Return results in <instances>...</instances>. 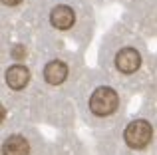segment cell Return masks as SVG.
Instances as JSON below:
<instances>
[{
	"instance_id": "6da1fadb",
	"label": "cell",
	"mask_w": 157,
	"mask_h": 155,
	"mask_svg": "<svg viewBox=\"0 0 157 155\" xmlns=\"http://www.w3.org/2000/svg\"><path fill=\"white\" fill-rule=\"evenodd\" d=\"M117 108V93L111 88H98L90 97V109L94 115H109Z\"/></svg>"
},
{
	"instance_id": "7a4b0ae2",
	"label": "cell",
	"mask_w": 157,
	"mask_h": 155,
	"mask_svg": "<svg viewBox=\"0 0 157 155\" xmlns=\"http://www.w3.org/2000/svg\"><path fill=\"white\" fill-rule=\"evenodd\" d=\"M151 135H153L151 125L147 123L145 119H135V121H131V123L125 127V131H123L125 143L129 145L131 149H141V147H145V145L151 141Z\"/></svg>"
},
{
	"instance_id": "3957f363",
	"label": "cell",
	"mask_w": 157,
	"mask_h": 155,
	"mask_svg": "<svg viewBox=\"0 0 157 155\" xmlns=\"http://www.w3.org/2000/svg\"><path fill=\"white\" fill-rule=\"evenodd\" d=\"M139 64H141V58H139V54L135 50H131V48H123V50L115 56V66H117V70L123 72V74L135 72L139 68Z\"/></svg>"
},
{
	"instance_id": "277c9868",
	"label": "cell",
	"mask_w": 157,
	"mask_h": 155,
	"mask_svg": "<svg viewBox=\"0 0 157 155\" xmlns=\"http://www.w3.org/2000/svg\"><path fill=\"white\" fill-rule=\"evenodd\" d=\"M74 18H76V16H74V10L70 6H56L50 14L52 26L58 28V30H68V28H72Z\"/></svg>"
},
{
	"instance_id": "5b68a950",
	"label": "cell",
	"mask_w": 157,
	"mask_h": 155,
	"mask_svg": "<svg viewBox=\"0 0 157 155\" xmlns=\"http://www.w3.org/2000/svg\"><path fill=\"white\" fill-rule=\"evenodd\" d=\"M44 78H46V81L50 85H58L62 84V81L68 78V66H66L64 62H60V60H54L46 66V70H44Z\"/></svg>"
},
{
	"instance_id": "8992f818",
	"label": "cell",
	"mask_w": 157,
	"mask_h": 155,
	"mask_svg": "<svg viewBox=\"0 0 157 155\" xmlns=\"http://www.w3.org/2000/svg\"><path fill=\"white\" fill-rule=\"evenodd\" d=\"M28 80H30V74H28V70L24 66H12V68H8V72H6V84L10 85L12 89H22L24 85L28 84Z\"/></svg>"
},
{
	"instance_id": "52a82bcc",
	"label": "cell",
	"mask_w": 157,
	"mask_h": 155,
	"mask_svg": "<svg viewBox=\"0 0 157 155\" xmlns=\"http://www.w3.org/2000/svg\"><path fill=\"white\" fill-rule=\"evenodd\" d=\"M30 147L22 135H12L2 143V155H28Z\"/></svg>"
},
{
	"instance_id": "ba28073f",
	"label": "cell",
	"mask_w": 157,
	"mask_h": 155,
	"mask_svg": "<svg viewBox=\"0 0 157 155\" xmlns=\"http://www.w3.org/2000/svg\"><path fill=\"white\" fill-rule=\"evenodd\" d=\"M24 52H26V50H24V46H16L14 50H12V56H14V58H24V56H26Z\"/></svg>"
},
{
	"instance_id": "9c48e42d",
	"label": "cell",
	"mask_w": 157,
	"mask_h": 155,
	"mask_svg": "<svg viewBox=\"0 0 157 155\" xmlns=\"http://www.w3.org/2000/svg\"><path fill=\"white\" fill-rule=\"evenodd\" d=\"M2 2L6 4V6H16V4H20L22 0H2Z\"/></svg>"
}]
</instances>
